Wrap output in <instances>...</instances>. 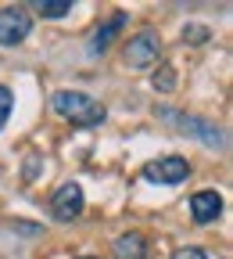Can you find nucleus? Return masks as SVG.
Masks as SVG:
<instances>
[{
    "label": "nucleus",
    "instance_id": "nucleus-7",
    "mask_svg": "<svg viewBox=\"0 0 233 259\" xmlns=\"http://www.w3.org/2000/svg\"><path fill=\"white\" fill-rule=\"evenodd\" d=\"M111 255H115V259H147V241H144V234L129 231V234L115 238Z\"/></svg>",
    "mask_w": 233,
    "mask_h": 259
},
{
    "label": "nucleus",
    "instance_id": "nucleus-12",
    "mask_svg": "<svg viewBox=\"0 0 233 259\" xmlns=\"http://www.w3.org/2000/svg\"><path fill=\"white\" fill-rule=\"evenodd\" d=\"M11 108H15V97H11V90H8V87H0V130L8 126V115H11Z\"/></svg>",
    "mask_w": 233,
    "mask_h": 259
},
{
    "label": "nucleus",
    "instance_id": "nucleus-2",
    "mask_svg": "<svg viewBox=\"0 0 233 259\" xmlns=\"http://www.w3.org/2000/svg\"><path fill=\"white\" fill-rule=\"evenodd\" d=\"M190 177V162L183 155H161V158H151L144 166V180L147 184H165V187H176Z\"/></svg>",
    "mask_w": 233,
    "mask_h": 259
},
{
    "label": "nucleus",
    "instance_id": "nucleus-6",
    "mask_svg": "<svg viewBox=\"0 0 233 259\" xmlns=\"http://www.w3.org/2000/svg\"><path fill=\"white\" fill-rule=\"evenodd\" d=\"M190 216H194V223H215L219 216H222V198L215 191H197L194 198H190Z\"/></svg>",
    "mask_w": 233,
    "mask_h": 259
},
{
    "label": "nucleus",
    "instance_id": "nucleus-11",
    "mask_svg": "<svg viewBox=\"0 0 233 259\" xmlns=\"http://www.w3.org/2000/svg\"><path fill=\"white\" fill-rule=\"evenodd\" d=\"M154 87H158V90H172V87H176L172 65H161V72H154Z\"/></svg>",
    "mask_w": 233,
    "mask_h": 259
},
{
    "label": "nucleus",
    "instance_id": "nucleus-15",
    "mask_svg": "<svg viewBox=\"0 0 233 259\" xmlns=\"http://www.w3.org/2000/svg\"><path fill=\"white\" fill-rule=\"evenodd\" d=\"M79 259H101V255H79Z\"/></svg>",
    "mask_w": 233,
    "mask_h": 259
},
{
    "label": "nucleus",
    "instance_id": "nucleus-1",
    "mask_svg": "<svg viewBox=\"0 0 233 259\" xmlns=\"http://www.w3.org/2000/svg\"><path fill=\"white\" fill-rule=\"evenodd\" d=\"M50 105H54V112L57 115H65V119H72L76 126H101L104 122V105L97 101V97H90V94H83V90H57L54 97H50Z\"/></svg>",
    "mask_w": 233,
    "mask_h": 259
},
{
    "label": "nucleus",
    "instance_id": "nucleus-10",
    "mask_svg": "<svg viewBox=\"0 0 233 259\" xmlns=\"http://www.w3.org/2000/svg\"><path fill=\"white\" fill-rule=\"evenodd\" d=\"M43 18H65L72 11V0H40V4H32Z\"/></svg>",
    "mask_w": 233,
    "mask_h": 259
},
{
    "label": "nucleus",
    "instance_id": "nucleus-8",
    "mask_svg": "<svg viewBox=\"0 0 233 259\" xmlns=\"http://www.w3.org/2000/svg\"><path fill=\"white\" fill-rule=\"evenodd\" d=\"M122 25H126V11H115L101 29H97V36H93V44H90V54H104V51L111 47V40L122 32Z\"/></svg>",
    "mask_w": 233,
    "mask_h": 259
},
{
    "label": "nucleus",
    "instance_id": "nucleus-4",
    "mask_svg": "<svg viewBox=\"0 0 233 259\" xmlns=\"http://www.w3.org/2000/svg\"><path fill=\"white\" fill-rule=\"evenodd\" d=\"M32 15L25 8H0V47H15L29 36Z\"/></svg>",
    "mask_w": 233,
    "mask_h": 259
},
{
    "label": "nucleus",
    "instance_id": "nucleus-13",
    "mask_svg": "<svg viewBox=\"0 0 233 259\" xmlns=\"http://www.w3.org/2000/svg\"><path fill=\"white\" fill-rule=\"evenodd\" d=\"M208 40V29L205 25H187L183 29V44H205Z\"/></svg>",
    "mask_w": 233,
    "mask_h": 259
},
{
    "label": "nucleus",
    "instance_id": "nucleus-14",
    "mask_svg": "<svg viewBox=\"0 0 233 259\" xmlns=\"http://www.w3.org/2000/svg\"><path fill=\"white\" fill-rule=\"evenodd\" d=\"M172 259H208L201 248H194V245H183V248H176L172 252Z\"/></svg>",
    "mask_w": 233,
    "mask_h": 259
},
{
    "label": "nucleus",
    "instance_id": "nucleus-5",
    "mask_svg": "<svg viewBox=\"0 0 233 259\" xmlns=\"http://www.w3.org/2000/svg\"><path fill=\"white\" fill-rule=\"evenodd\" d=\"M83 205H86V198H83V187H79L76 180L61 184V187L54 191V198H50V212H54V220H61V223L76 220V216L83 212Z\"/></svg>",
    "mask_w": 233,
    "mask_h": 259
},
{
    "label": "nucleus",
    "instance_id": "nucleus-3",
    "mask_svg": "<svg viewBox=\"0 0 233 259\" xmlns=\"http://www.w3.org/2000/svg\"><path fill=\"white\" fill-rule=\"evenodd\" d=\"M158 54H161V40H158V32H151V29H144L140 36H133L126 44V65L137 69V72L151 69V65L158 61Z\"/></svg>",
    "mask_w": 233,
    "mask_h": 259
},
{
    "label": "nucleus",
    "instance_id": "nucleus-9",
    "mask_svg": "<svg viewBox=\"0 0 233 259\" xmlns=\"http://www.w3.org/2000/svg\"><path fill=\"white\" fill-rule=\"evenodd\" d=\"M180 122H183V130H190V134H197V137H205L208 144H222V137H219V130H212L208 122H201V119H187V115H183Z\"/></svg>",
    "mask_w": 233,
    "mask_h": 259
}]
</instances>
